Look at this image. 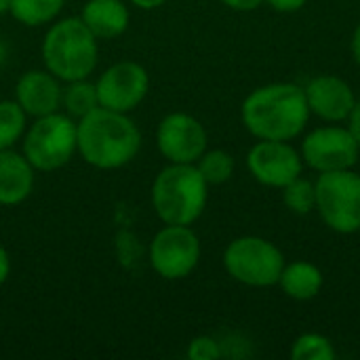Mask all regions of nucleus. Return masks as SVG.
Returning <instances> with one entry per match:
<instances>
[{
  "mask_svg": "<svg viewBox=\"0 0 360 360\" xmlns=\"http://www.w3.org/2000/svg\"><path fill=\"white\" fill-rule=\"evenodd\" d=\"M78 152L95 169L112 171L129 165L141 148V131L122 112L95 108L76 122Z\"/></svg>",
  "mask_w": 360,
  "mask_h": 360,
  "instance_id": "obj_1",
  "label": "nucleus"
},
{
  "mask_svg": "<svg viewBox=\"0 0 360 360\" xmlns=\"http://www.w3.org/2000/svg\"><path fill=\"white\" fill-rule=\"evenodd\" d=\"M306 91L297 84H268L255 89L243 103V122L259 139L289 141L308 122Z\"/></svg>",
  "mask_w": 360,
  "mask_h": 360,
  "instance_id": "obj_2",
  "label": "nucleus"
},
{
  "mask_svg": "<svg viewBox=\"0 0 360 360\" xmlns=\"http://www.w3.org/2000/svg\"><path fill=\"white\" fill-rule=\"evenodd\" d=\"M97 38L80 17H68L49 27L42 42V61L46 70L63 82L82 80L97 68Z\"/></svg>",
  "mask_w": 360,
  "mask_h": 360,
  "instance_id": "obj_3",
  "label": "nucleus"
},
{
  "mask_svg": "<svg viewBox=\"0 0 360 360\" xmlns=\"http://www.w3.org/2000/svg\"><path fill=\"white\" fill-rule=\"evenodd\" d=\"M207 188L209 184L196 165L171 162L152 184V207L165 224L190 226L205 211Z\"/></svg>",
  "mask_w": 360,
  "mask_h": 360,
  "instance_id": "obj_4",
  "label": "nucleus"
},
{
  "mask_svg": "<svg viewBox=\"0 0 360 360\" xmlns=\"http://www.w3.org/2000/svg\"><path fill=\"white\" fill-rule=\"evenodd\" d=\"M78 152L76 122L68 114H46L34 120L23 139V156L34 171H57Z\"/></svg>",
  "mask_w": 360,
  "mask_h": 360,
  "instance_id": "obj_5",
  "label": "nucleus"
},
{
  "mask_svg": "<svg viewBox=\"0 0 360 360\" xmlns=\"http://www.w3.org/2000/svg\"><path fill=\"white\" fill-rule=\"evenodd\" d=\"M314 188H316V209L323 221L340 234L359 232L360 175L350 169L321 173Z\"/></svg>",
  "mask_w": 360,
  "mask_h": 360,
  "instance_id": "obj_6",
  "label": "nucleus"
},
{
  "mask_svg": "<svg viewBox=\"0 0 360 360\" xmlns=\"http://www.w3.org/2000/svg\"><path fill=\"white\" fill-rule=\"evenodd\" d=\"M228 274L249 287H272L281 281L285 257L268 240L257 236H243L228 245L224 253Z\"/></svg>",
  "mask_w": 360,
  "mask_h": 360,
  "instance_id": "obj_7",
  "label": "nucleus"
},
{
  "mask_svg": "<svg viewBox=\"0 0 360 360\" xmlns=\"http://www.w3.org/2000/svg\"><path fill=\"white\" fill-rule=\"evenodd\" d=\"M200 259V240L190 226H169L154 236L150 245V264L167 281L186 278Z\"/></svg>",
  "mask_w": 360,
  "mask_h": 360,
  "instance_id": "obj_8",
  "label": "nucleus"
},
{
  "mask_svg": "<svg viewBox=\"0 0 360 360\" xmlns=\"http://www.w3.org/2000/svg\"><path fill=\"white\" fill-rule=\"evenodd\" d=\"M101 108L129 114L150 91V76L143 65L135 61H118L110 65L95 82Z\"/></svg>",
  "mask_w": 360,
  "mask_h": 360,
  "instance_id": "obj_9",
  "label": "nucleus"
},
{
  "mask_svg": "<svg viewBox=\"0 0 360 360\" xmlns=\"http://www.w3.org/2000/svg\"><path fill=\"white\" fill-rule=\"evenodd\" d=\"M304 160L319 173L352 169L360 156V148L350 133L342 127H323L312 131L302 146Z\"/></svg>",
  "mask_w": 360,
  "mask_h": 360,
  "instance_id": "obj_10",
  "label": "nucleus"
},
{
  "mask_svg": "<svg viewBox=\"0 0 360 360\" xmlns=\"http://www.w3.org/2000/svg\"><path fill=\"white\" fill-rule=\"evenodd\" d=\"M156 143L169 162L196 165V160L207 150V131L194 116L173 112L160 120Z\"/></svg>",
  "mask_w": 360,
  "mask_h": 360,
  "instance_id": "obj_11",
  "label": "nucleus"
},
{
  "mask_svg": "<svg viewBox=\"0 0 360 360\" xmlns=\"http://www.w3.org/2000/svg\"><path fill=\"white\" fill-rule=\"evenodd\" d=\"M253 177L270 188H285L302 175V158L287 141L262 139L247 158Z\"/></svg>",
  "mask_w": 360,
  "mask_h": 360,
  "instance_id": "obj_12",
  "label": "nucleus"
},
{
  "mask_svg": "<svg viewBox=\"0 0 360 360\" xmlns=\"http://www.w3.org/2000/svg\"><path fill=\"white\" fill-rule=\"evenodd\" d=\"M61 84L59 78L49 70H30L25 72L15 86V101L32 118L53 114L61 105Z\"/></svg>",
  "mask_w": 360,
  "mask_h": 360,
  "instance_id": "obj_13",
  "label": "nucleus"
},
{
  "mask_svg": "<svg viewBox=\"0 0 360 360\" xmlns=\"http://www.w3.org/2000/svg\"><path fill=\"white\" fill-rule=\"evenodd\" d=\"M304 91L310 112L331 122L348 118L356 103L350 84L338 76H319Z\"/></svg>",
  "mask_w": 360,
  "mask_h": 360,
  "instance_id": "obj_14",
  "label": "nucleus"
},
{
  "mask_svg": "<svg viewBox=\"0 0 360 360\" xmlns=\"http://www.w3.org/2000/svg\"><path fill=\"white\" fill-rule=\"evenodd\" d=\"M34 188V167L23 152L0 150V205L13 207L23 202Z\"/></svg>",
  "mask_w": 360,
  "mask_h": 360,
  "instance_id": "obj_15",
  "label": "nucleus"
},
{
  "mask_svg": "<svg viewBox=\"0 0 360 360\" xmlns=\"http://www.w3.org/2000/svg\"><path fill=\"white\" fill-rule=\"evenodd\" d=\"M80 19L97 40H112L129 27V8L122 0H89Z\"/></svg>",
  "mask_w": 360,
  "mask_h": 360,
  "instance_id": "obj_16",
  "label": "nucleus"
},
{
  "mask_svg": "<svg viewBox=\"0 0 360 360\" xmlns=\"http://www.w3.org/2000/svg\"><path fill=\"white\" fill-rule=\"evenodd\" d=\"M278 283L289 297L306 302V300H312L319 295V291L323 287V274L316 266H312L308 262H295V264L283 268Z\"/></svg>",
  "mask_w": 360,
  "mask_h": 360,
  "instance_id": "obj_17",
  "label": "nucleus"
},
{
  "mask_svg": "<svg viewBox=\"0 0 360 360\" xmlns=\"http://www.w3.org/2000/svg\"><path fill=\"white\" fill-rule=\"evenodd\" d=\"M65 0H8V13L13 19L27 27L51 23L63 8Z\"/></svg>",
  "mask_w": 360,
  "mask_h": 360,
  "instance_id": "obj_18",
  "label": "nucleus"
},
{
  "mask_svg": "<svg viewBox=\"0 0 360 360\" xmlns=\"http://www.w3.org/2000/svg\"><path fill=\"white\" fill-rule=\"evenodd\" d=\"M61 105L72 116H78V118H82L84 114L93 112L95 108H99V99H97L95 84L89 82L86 78L68 82V86L61 93Z\"/></svg>",
  "mask_w": 360,
  "mask_h": 360,
  "instance_id": "obj_19",
  "label": "nucleus"
},
{
  "mask_svg": "<svg viewBox=\"0 0 360 360\" xmlns=\"http://www.w3.org/2000/svg\"><path fill=\"white\" fill-rule=\"evenodd\" d=\"M27 114L17 101H0V150H8L25 131Z\"/></svg>",
  "mask_w": 360,
  "mask_h": 360,
  "instance_id": "obj_20",
  "label": "nucleus"
},
{
  "mask_svg": "<svg viewBox=\"0 0 360 360\" xmlns=\"http://www.w3.org/2000/svg\"><path fill=\"white\" fill-rule=\"evenodd\" d=\"M196 169L200 171V175L209 186H219L232 177L234 158L224 150H211V152L205 150V154L196 160Z\"/></svg>",
  "mask_w": 360,
  "mask_h": 360,
  "instance_id": "obj_21",
  "label": "nucleus"
},
{
  "mask_svg": "<svg viewBox=\"0 0 360 360\" xmlns=\"http://www.w3.org/2000/svg\"><path fill=\"white\" fill-rule=\"evenodd\" d=\"M293 360H333L335 359V350L333 344L316 333H308L302 335L291 350Z\"/></svg>",
  "mask_w": 360,
  "mask_h": 360,
  "instance_id": "obj_22",
  "label": "nucleus"
},
{
  "mask_svg": "<svg viewBox=\"0 0 360 360\" xmlns=\"http://www.w3.org/2000/svg\"><path fill=\"white\" fill-rule=\"evenodd\" d=\"M283 190H285V205L293 213L306 215L316 207V188L310 181L297 177L291 184H287Z\"/></svg>",
  "mask_w": 360,
  "mask_h": 360,
  "instance_id": "obj_23",
  "label": "nucleus"
},
{
  "mask_svg": "<svg viewBox=\"0 0 360 360\" xmlns=\"http://www.w3.org/2000/svg\"><path fill=\"white\" fill-rule=\"evenodd\" d=\"M188 359L190 360H215L221 359V346L217 340L209 335L194 338L188 348Z\"/></svg>",
  "mask_w": 360,
  "mask_h": 360,
  "instance_id": "obj_24",
  "label": "nucleus"
},
{
  "mask_svg": "<svg viewBox=\"0 0 360 360\" xmlns=\"http://www.w3.org/2000/svg\"><path fill=\"white\" fill-rule=\"evenodd\" d=\"M272 4V8L281 11V13H293V11H300L306 0H268Z\"/></svg>",
  "mask_w": 360,
  "mask_h": 360,
  "instance_id": "obj_25",
  "label": "nucleus"
},
{
  "mask_svg": "<svg viewBox=\"0 0 360 360\" xmlns=\"http://www.w3.org/2000/svg\"><path fill=\"white\" fill-rule=\"evenodd\" d=\"M226 6L234 8V11H253L257 8L264 0H221Z\"/></svg>",
  "mask_w": 360,
  "mask_h": 360,
  "instance_id": "obj_26",
  "label": "nucleus"
},
{
  "mask_svg": "<svg viewBox=\"0 0 360 360\" xmlns=\"http://www.w3.org/2000/svg\"><path fill=\"white\" fill-rule=\"evenodd\" d=\"M348 118H350V133L354 135V139H356V143H359L360 148V101L354 103V108H352Z\"/></svg>",
  "mask_w": 360,
  "mask_h": 360,
  "instance_id": "obj_27",
  "label": "nucleus"
},
{
  "mask_svg": "<svg viewBox=\"0 0 360 360\" xmlns=\"http://www.w3.org/2000/svg\"><path fill=\"white\" fill-rule=\"evenodd\" d=\"M8 274H11V259H8L6 249L0 245V285H4V283H6Z\"/></svg>",
  "mask_w": 360,
  "mask_h": 360,
  "instance_id": "obj_28",
  "label": "nucleus"
},
{
  "mask_svg": "<svg viewBox=\"0 0 360 360\" xmlns=\"http://www.w3.org/2000/svg\"><path fill=\"white\" fill-rule=\"evenodd\" d=\"M137 8H143V11H152V8H158L160 4H165L167 0H131Z\"/></svg>",
  "mask_w": 360,
  "mask_h": 360,
  "instance_id": "obj_29",
  "label": "nucleus"
},
{
  "mask_svg": "<svg viewBox=\"0 0 360 360\" xmlns=\"http://www.w3.org/2000/svg\"><path fill=\"white\" fill-rule=\"evenodd\" d=\"M352 53H354V59L360 65V23L359 27L354 30V36H352Z\"/></svg>",
  "mask_w": 360,
  "mask_h": 360,
  "instance_id": "obj_30",
  "label": "nucleus"
},
{
  "mask_svg": "<svg viewBox=\"0 0 360 360\" xmlns=\"http://www.w3.org/2000/svg\"><path fill=\"white\" fill-rule=\"evenodd\" d=\"M8 11V0H0V13Z\"/></svg>",
  "mask_w": 360,
  "mask_h": 360,
  "instance_id": "obj_31",
  "label": "nucleus"
},
{
  "mask_svg": "<svg viewBox=\"0 0 360 360\" xmlns=\"http://www.w3.org/2000/svg\"><path fill=\"white\" fill-rule=\"evenodd\" d=\"M4 59V46H2V42H0V61Z\"/></svg>",
  "mask_w": 360,
  "mask_h": 360,
  "instance_id": "obj_32",
  "label": "nucleus"
}]
</instances>
